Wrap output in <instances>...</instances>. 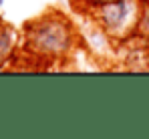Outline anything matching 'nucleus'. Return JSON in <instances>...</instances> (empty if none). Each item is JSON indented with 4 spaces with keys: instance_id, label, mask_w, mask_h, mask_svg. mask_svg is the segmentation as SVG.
<instances>
[{
    "instance_id": "nucleus-1",
    "label": "nucleus",
    "mask_w": 149,
    "mask_h": 139,
    "mask_svg": "<svg viewBox=\"0 0 149 139\" xmlns=\"http://www.w3.org/2000/svg\"><path fill=\"white\" fill-rule=\"evenodd\" d=\"M71 24L63 16H42L28 24L26 48L40 57H58L71 46Z\"/></svg>"
},
{
    "instance_id": "nucleus-2",
    "label": "nucleus",
    "mask_w": 149,
    "mask_h": 139,
    "mask_svg": "<svg viewBox=\"0 0 149 139\" xmlns=\"http://www.w3.org/2000/svg\"><path fill=\"white\" fill-rule=\"evenodd\" d=\"M137 14L135 0H109L99 6V20L103 28L111 34H119L129 28L131 18Z\"/></svg>"
},
{
    "instance_id": "nucleus-3",
    "label": "nucleus",
    "mask_w": 149,
    "mask_h": 139,
    "mask_svg": "<svg viewBox=\"0 0 149 139\" xmlns=\"http://www.w3.org/2000/svg\"><path fill=\"white\" fill-rule=\"evenodd\" d=\"M12 43H14V41H12V32L0 22V63H4L6 57L10 54V50H12Z\"/></svg>"
},
{
    "instance_id": "nucleus-4",
    "label": "nucleus",
    "mask_w": 149,
    "mask_h": 139,
    "mask_svg": "<svg viewBox=\"0 0 149 139\" xmlns=\"http://www.w3.org/2000/svg\"><path fill=\"white\" fill-rule=\"evenodd\" d=\"M85 2H89V4H93V6H101V4H105V2H109V0H85Z\"/></svg>"
},
{
    "instance_id": "nucleus-5",
    "label": "nucleus",
    "mask_w": 149,
    "mask_h": 139,
    "mask_svg": "<svg viewBox=\"0 0 149 139\" xmlns=\"http://www.w3.org/2000/svg\"><path fill=\"white\" fill-rule=\"evenodd\" d=\"M2 4H4V0H0V6H2Z\"/></svg>"
}]
</instances>
